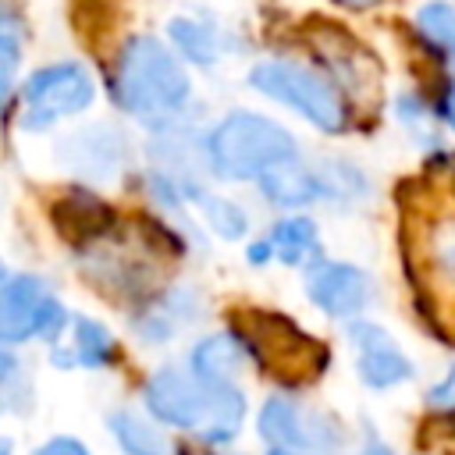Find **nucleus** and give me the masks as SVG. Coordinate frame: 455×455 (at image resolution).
<instances>
[{
	"label": "nucleus",
	"instance_id": "f257e3e1",
	"mask_svg": "<svg viewBox=\"0 0 455 455\" xmlns=\"http://www.w3.org/2000/svg\"><path fill=\"white\" fill-rule=\"evenodd\" d=\"M146 409L160 423L188 430L206 444L231 441L245 419V398L235 384H210L178 366H160L146 380Z\"/></svg>",
	"mask_w": 455,
	"mask_h": 455
},
{
	"label": "nucleus",
	"instance_id": "f03ea898",
	"mask_svg": "<svg viewBox=\"0 0 455 455\" xmlns=\"http://www.w3.org/2000/svg\"><path fill=\"white\" fill-rule=\"evenodd\" d=\"M110 96L124 114L160 121L188 100V75L160 39L132 36L114 57Z\"/></svg>",
	"mask_w": 455,
	"mask_h": 455
},
{
	"label": "nucleus",
	"instance_id": "7ed1b4c3",
	"mask_svg": "<svg viewBox=\"0 0 455 455\" xmlns=\"http://www.w3.org/2000/svg\"><path fill=\"white\" fill-rule=\"evenodd\" d=\"M210 164L220 178H235V181H245V178H256L263 174L267 167L274 164H284L295 156V139L259 117V114H228L213 132H210Z\"/></svg>",
	"mask_w": 455,
	"mask_h": 455
},
{
	"label": "nucleus",
	"instance_id": "20e7f679",
	"mask_svg": "<svg viewBox=\"0 0 455 455\" xmlns=\"http://www.w3.org/2000/svg\"><path fill=\"white\" fill-rule=\"evenodd\" d=\"M96 100V82L82 60H53L36 68L18 82V124L25 132H50L57 121L89 110Z\"/></svg>",
	"mask_w": 455,
	"mask_h": 455
},
{
	"label": "nucleus",
	"instance_id": "39448f33",
	"mask_svg": "<svg viewBox=\"0 0 455 455\" xmlns=\"http://www.w3.org/2000/svg\"><path fill=\"white\" fill-rule=\"evenodd\" d=\"M68 323L71 313L53 295L46 277L21 270L0 281V345L14 348L36 338L46 345H60Z\"/></svg>",
	"mask_w": 455,
	"mask_h": 455
},
{
	"label": "nucleus",
	"instance_id": "423d86ee",
	"mask_svg": "<svg viewBox=\"0 0 455 455\" xmlns=\"http://www.w3.org/2000/svg\"><path fill=\"white\" fill-rule=\"evenodd\" d=\"M238 334L245 338V345L252 348L259 366L284 384H302V380L316 377L327 363V352L316 338L302 334L288 316H277L267 309L245 313L238 320Z\"/></svg>",
	"mask_w": 455,
	"mask_h": 455
},
{
	"label": "nucleus",
	"instance_id": "0eeeda50",
	"mask_svg": "<svg viewBox=\"0 0 455 455\" xmlns=\"http://www.w3.org/2000/svg\"><path fill=\"white\" fill-rule=\"evenodd\" d=\"M249 82L263 96L295 107L316 128H323V132L341 128V103H338L334 89L323 78H316L313 71H306L291 60H267V64H256L249 71Z\"/></svg>",
	"mask_w": 455,
	"mask_h": 455
},
{
	"label": "nucleus",
	"instance_id": "6e6552de",
	"mask_svg": "<svg viewBox=\"0 0 455 455\" xmlns=\"http://www.w3.org/2000/svg\"><path fill=\"white\" fill-rule=\"evenodd\" d=\"M259 434L274 448L313 451V455H327L341 444V427L334 416L309 409V405L284 398V395L267 398V405L259 412Z\"/></svg>",
	"mask_w": 455,
	"mask_h": 455
},
{
	"label": "nucleus",
	"instance_id": "1a4fd4ad",
	"mask_svg": "<svg viewBox=\"0 0 455 455\" xmlns=\"http://www.w3.org/2000/svg\"><path fill=\"white\" fill-rule=\"evenodd\" d=\"M306 295L327 313V316H352L370 299V277L352 263H331L320 259L306 274Z\"/></svg>",
	"mask_w": 455,
	"mask_h": 455
},
{
	"label": "nucleus",
	"instance_id": "9d476101",
	"mask_svg": "<svg viewBox=\"0 0 455 455\" xmlns=\"http://www.w3.org/2000/svg\"><path fill=\"white\" fill-rule=\"evenodd\" d=\"M57 160L85 178H107L124 160V139L110 124H89L57 142Z\"/></svg>",
	"mask_w": 455,
	"mask_h": 455
},
{
	"label": "nucleus",
	"instance_id": "9b49d317",
	"mask_svg": "<svg viewBox=\"0 0 455 455\" xmlns=\"http://www.w3.org/2000/svg\"><path fill=\"white\" fill-rule=\"evenodd\" d=\"M352 341L359 352V377L370 387H391V384L412 377V363L402 355V348L391 341V334L380 331L377 323H355Z\"/></svg>",
	"mask_w": 455,
	"mask_h": 455
},
{
	"label": "nucleus",
	"instance_id": "f8f14e48",
	"mask_svg": "<svg viewBox=\"0 0 455 455\" xmlns=\"http://www.w3.org/2000/svg\"><path fill=\"white\" fill-rule=\"evenodd\" d=\"M50 217H53L57 231L68 242H78V245H92L103 235H110V228H114V210L103 199L89 196V192H68V196H60L50 206Z\"/></svg>",
	"mask_w": 455,
	"mask_h": 455
},
{
	"label": "nucleus",
	"instance_id": "ddd939ff",
	"mask_svg": "<svg viewBox=\"0 0 455 455\" xmlns=\"http://www.w3.org/2000/svg\"><path fill=\"white\" fill-rule=\"evenodd\" d=\"M64 334H71V338H68V348L50 345V348H53V363L64 366V370H68V366L100 370V366H110V363L117 359V341H114V334H110L100 320H92V316H71V323H68Z\"/></svg>",
	"mask_w": 455,
	"mask_h": 455
},
{
	"label": "nucleus",
	"instance_id": "4468645a",
	"mask_svg": "<svg viewBox=\"0 0 455 455\" xmlns=\"http://www.w3.org/2000/svg\"><path fill=\"white\" fill-rule=\"evenodd\" d=\"M259 178H263V192L270 196V203H281V206H299V203H309L313 196H327V185L320 181V174L299 167L295 156L267 167Z\"/></svg>",
	"mask_w": 455,
	"mask_h": 455
},
{
	"label": "nucleus",
	"instance_id": "2eb2a0df",
	"mask_svg": "<svg viewBox=\"0 0 455 455\" xmlns=\"http://www.w3.org/2000/svg\"><path fill=\"white\" fill-rule=\"evenodd\" d=\"M242 359H245L242 341H235L228 334H213L192 348V373L210 384H231L235 373L242 370Z\"/></svg>",
	"mask_w": 455,
	"mask_h": 455
},
{
	"label": "nucleus",
	"instance_id": "dca6fc26",
	"mask_svg": "<svg viewBox=\"0 0 455 455\" xmlns=\"http://www.w3.org/2000/svg\"><path fill=\"white\" fill-rule=\"evenodd\" d=\"M427 267L430 281L455 299V210L441 213L427 231Z\"/></svg>",
	"mask_w": 455,
	"mask_h": 455
},
{
	"label": "nucleus",
	"instance_id": "f3484780",
	"mask_svg": "<svg viewBox=\"0 0 455 455\" xmlns=\"http://www.w3.org/2000/svg\"><path fill=\"white\" fill-rule=\"evenodd\" d=\"M107 427H110V434H114V441H117V448H121L124 455H171V448H167V441L160 437V430H156L149 419L135 416L132 409L110 412Z\"/></svg>",
	"mask_w": 455,
	"mask_h": 455
},
{
	"label": "nucleus",
	"instance_id": "a211bd4d",
	"mask_svg": "<svg viewBox=\"0 0 455 455\" xmlns=\"http://www.w3.org/2000/svg\"><path fill=\"white\" fill-rule=\"evenodd\" d=\"M32 409V380L25 373V363L14 355L11 345H0V416L18 412L25 416Z\"/></svg>",
	"mask_w": 455,
	"mask_h": 455
},
{
	"label": "nucleus",
	"instance_id": "6ab92c4d",
	"mask_svg": "<svg viewBox=\"0 0 455 455\" xmlns=\"http://www.w3.org/2000/svg\"><path fill=\"white\" fill-rule=\"evenodd\" d=\"M270 245L277 249V259H284V263H302V259L316 249V228H313V220H302V217L281 220V224L274 228V242H270Z\"/></svg>",
	"mask_w": 455,
	"mask_h": 455
},
{
	"label": "nucleus",
	"instance_id": "aec40b11",
	"mask_svg": "<svg viewBox=\"0 0 455 455\" xmlns=\"http://www.w3.org/2000/svg\"><path fill=\"white\" fill-rule=\"evenodd\" d=\"M167 32H171L174 46H178L188 60H196V64H213V60H217V39H213V32H210L206 25H196V21H188V18H174V21L167 25Z\"/></svg>",
	"mask_w": 455,
	"mask_h": 455
},
{
	"label": "nucleus",
	"instance_id": "412c9836",
	"mask_svg": "<svg viewBox=\"0 0 455 455\" xmlns=\"http://www.w3.org/2000/svg\"><path fill=\"white\" fill-rule=\"evenodd\" d=\"M18 68H21V39L0 32V117L18 100Z\"/></svg>",
	"mask_w": 455,
	"mask_h": 455
},
{
	"label": "nucleus",
	"instance_id": "4be33fe9",
	"mask_svg": "<svg viewBox=\"0 0 455 455\" xmlns=\"http://www.w3.org/2000/svg\"><path fill=\"white\" fill-rule=\"evenodd\" d=\"M203 210H206V220L210 228H217V235L224 238H238L245 231V217L235 203L228 199H217V196H203Z\"/></svg>",
	"mask_w": 455,
	"mask_h": 455
},
{
	"label": "nucleus",
	"instance_id": "5701e85b",
	"mask_svg": "<svg viewBox=\"0 0 455 455\" xmlns=\"http://www.w3.org/2000/svg\"><path fill=\"white\" fill-rule=\"evenodd\" d=\"M419 28L437 39V43H451L455 39V7L448 4H427L419 11Z\"/></svg>",
	"mask_w": 455,
	"mask_h": 455
},
{
	"label": "nucleus",
	"instance_id": "b1692460",
	"mask_svg": "<svg viewBox=\"0 0 455 455\" xmlns=\"http://www.w3.org/2000/svg\"><path fill=\"white\" fill-rule=\"evenodd\" d=\"M32 455H92L78 437H71V434H57V437H50V441H43Z\"/></svg>",
	"mask_w": 455,
	"mask_h": 455
},
{
	"label": "nucleus",
	"instance_id": "393cba45",
	"mask_svg": "<svg viewBox=\"0 0 455 455\" xmlns=\"http://www.w3.org/2000/svg\"><path fill=\"white\" fill-rule=\"evenodd\" d=\"M430 402H434V405H451V409H455V370L430 391Z\"/></svg>",
	"mask_w": 455,
	"mask_h": 455
},
{
	"label": "nucleus",
	"instance_id": "a878e982",
	"mask_svg": "<svg viewBox=\"0 0 455 455\" xmlns=\"http://www.w3.org/2000/svg\"><path fill=\"white\" fill-rule=\"evenodd\" d=\"M18 25H21L18 11H14L11 4H4V0H0V32H11V36H18V32H21Z\"/></svg>",
	"mask_w": 455,
	"mask_h": 455
},
{
	"label": "nucleus",
	"instance_id": "bb28decb",
	"mask_svg": "<svg viewBox=\"0 0 455 455\" xmlns=\"http://www.w3.org/2000/svg\"><path fill=\"white\" fill-rule=\"evenodd\" d=\"M359 455H395V451H391L387 444H380V441H370V444H366Z\"/></svg>",
	"mask_w": 455,
	"mask_h": 455
},
{
	"label": "nucleus",
	"instance_id": "cd10ccee",
	"mask_svg": "<svg viewBox=\"0 0 455 455\" xmlns=\"http://www.w3.org/2000/svg\"><path fill=\"white\" fill-rule=\"evenodd\" d=\"M0 455H14V441L11 437H0Z\"/></svg>",
	"mask_w": 455,
	"mask_h": 455
},
{
	"label": "nucleus",
	"instance_id": "c85d7f7f",
	"mask_svg": "<svg viewBox=\"0 0 455 455\" xmlns=\"http://www.w3.org/2000/svg\"><path fill=\"white\" fill-rule=\"evenodd\" d=\"M341 4H348V7H370V4H380V0H341Z\"/></svg>",
	"mask_w": 455,
	"mask_h": 455
},
{
	"label": "nucleus",
	"instance_id": "c756f323",
	"mask_svg": "<svg viewBox=\"0 0 455 455\" xmlns=\"http://www.w3.org/2000/svg\"><path fill=\"white\" fill-rule=\"evenodd\" d=\"M270 455H299V451H288V448H274Z\"/></svg>",
	"mask_w": 455,
	"mask_h": 455
},
{
	"label": "nucleus",
	"instance_id": "7c9ffc66",
	"mask_svg": "<svg viewBox=\"0 0 455 455\" xmlns=\"http://www.w3.org/2000/svg\"><path fill=\"white\" fill-rule=\"evenodd\" d=\"M4 277H7V263L0 259V281H4Z\"/></svg>",
	"mask_w": 455,
	"mask_h": 455
},
{
	"label": "nucleus",
	"instance_id": "2f4dec72",
	"mask_svg": "<svg viewBox=\"0 0 455 455\" xmlns=\"http://www.w3.org/2000/svg\"><path fill=\"white\" fill-rule=\"evenodd\" d=\"M448 46H451V60H455V39H451V43H448Z\"/></svg>",
	"mask_w": 455,
	"mask_h": 455
}]
</instances>
